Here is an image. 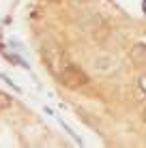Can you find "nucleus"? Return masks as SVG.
<instances>
[{
    "label": "nucleus",
    "instance_id": "3",
    "mask_svg": "<svg viewBox=\"0 0 146 148\" xmlns=\"http://www.w3.org/2000/svg\"><path fill=\"white\" fill-rule=\"evenodd\" d=\"M129 58L135 67H146V43H138L131 47L129 52Z\"/></svg>",
    "mask_w": 146,
    "mask_h": 148
},
{
    "label": "nucleus",
    "instance_id": "6",
    "mask_svg": "<svg viewBox=\"0 0 146 148\" xmlns=\"http://www.w3.org/2000/svg\"><path fill=\"white\" fill-rule=\"evenodd\" d=\"M140 116H142V120H144V122H146V108H144V110H142V114H140Z\"/></svg>",
    "mask_w": 146,
    "mask_h": 148
},
{
    "label": "nucleus",
    "instance_id": "5",
    "mask_svg": "<svg viewBox=\"0 0 146 148\" xmlns=\"http://www.w3.org/2000/svg\"><path fill=\"white\" fill-rule=\"evenodd\" d=\"M11 105H13V99H11L7 92H2V90H0V110H9Z\"/></svg>",
    "mask_w": 146,
    "mask_h": 148
},
{
    "label": "nucleus",
    "instance_id": "2",
    "mask_svg": "<svg viewBox=\"0 0 146 148\" xmlns=\"http://www.w3.org/2000/svg\"><path fill=\"white\" fill-rule=\"evenodd\" d=\"M58 79L62 82L64 88H71V90H80V88H84V86L88 84L86 73L80 67H75V64H67V67L58 73Z\"/></svg>",
    "mask_w": 146,
    "mask_h": 148
},
{
    "label": "nucleus",
    "instance_id": "4",
    "mask_svg": "<svg viewBox=\"0 0 146 148\" xmlns=\"http://www.w3.org/2000/svg\"><path fill=\"white\" fill-rule=\"evenodd\" d=\"M90 34H93V39L97 41V43H101L103 39H108V34H110V28H108V24L101 22V19H97V22L90 26Z\"/></svg>",
    "mask_w": 146,
    "mask_h": 148
},
{
    "label": "nucleus",
    "instance_id": "1",
    "mask_svg": "<svg viewBox=\"0 0 146 148\" xmlns=\"http://www.w3.org/2000/svg\"><path fill=\"white\" fill-rule=\"evenodd\" d=\"M41 56L45 60V64H47V69L52 71V73H60L64 67H67V58H64V52L62 47L56 43V41H43L41 45Z\"/></svg>",
    "mask_w": 146,
    "mask_h": 148
}]
</instances>
